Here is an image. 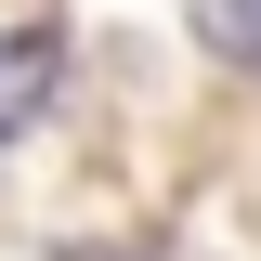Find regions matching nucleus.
<instances>
[{
    "label": "nucleus",
    "mask_w": 261,
    "mask_h": 261,
    "mask_svg": "<svg viewBox=\"0 0 261 261\" xmlns=\"http://www.w3.org/2000/svg\"><path fill=\"white\" fill-rule=\"evenodd\" d=\"M53 92H65V27H39V13H27V27H0V144H13Z\"/></svg>",
    "instance_id": "f257e3e1"
},
{
    "label": "nucleus",
    "mask_w": 261,
    "mask_h": 261,
    "mask_svg": "<svg viewBox=\"0 0 261 261\" xmlns=\"http://www.w3.org/2000/svg\"><path fill=\"white\" fill-rule=\"evenodd\" d=\"M196 39H209L235 79H261V0H196Z\"/></svg>",
    "instance_id": "f03ea898"
},
{
    "label": "nucleus",
    "mask_w": 261,
    "mask_h": 261,
    "mask_svg": "<svg viewBox=\"0 0 261 261\" xmlns=\"http://www.w3.org/2000/svg\"><path fill=\"white\" fill-rule=\"evenodd\" d=\"M65 261H144V248H65Z\"/></svg>",
    "instance_id": "7ed1b4c3"
}]
</instances>
